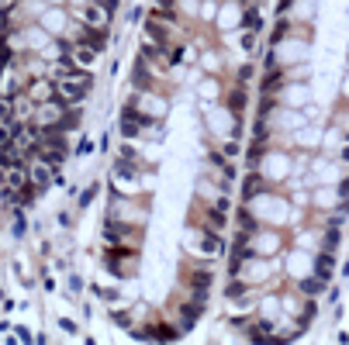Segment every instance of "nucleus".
<instances>
[{
  "mask_svg": "<svg viewBox=\"0 0 349 345\" xmlns=\"http://www.w3.org/2000/svg\"><path fill=\"white\" fill-rule=\"evenodd\" d=\"M201 314H204V304L190 297L187 304L180 307V325H176V328H180V331H190V328H194V321L201 318Z\"/></svg>",
  "mask_w": 349,
  "mask_h": 345,
  "instance_id": "obj_2",
  "label": "nucleus"
},
{
  "mask_svg": "<svg viewBox=\"0 0 349 345\" xmlns=\"http://www.w3.org/2000/svg\"><path fill=\"white\" fill-rule=\"evenodd\" d=\"M94 293H97V297H100V300H104V304H111V307H114L118 304V300H121V293H118V290L114 287H104V290H94Z\"/></svg>",
  "mask_w": 349,
  "mask_h": 345,
  "instance_id": "obj_12",
  "label": "nucleus"
},
{
  "mask_svg": "<svg viewBox=\"0 0 349 345\" xmlns=\"http://www.w3.org/2000/svg\"><path fill=\"white\" fill-rule=\"evenodd\" d=\"M239 231H246V235H256V231H259V221L252 218L249 207H239Z\"/></svg>",
  "mask_w": 349,
  "mask_h": 345,
  "instance_id": "obj_9",
  "label": "nucleus"
},
{
  "mask_svg": "<svg viewBox=\"0 0 349 345\" xmlns=\"http://www.w3.org/2000/svg\"><path fill=\"white\" fill-rule=\"evenodd\" d=\"M28 180H31V183H35V187H38V193H45L49 190V183H52V172H49V166H45V162H31V169H28Z\"/></svg>",
  "mask_w": 349,
  "mask_h": 345,
  "instance_id": "obj_4",
  "label": "nucleus"
},
{
  "mask_svg": "<svg viewBox=\"0 0 349 345\" xmlns=\"http://www.w3.org/2000/svg\"><path fill=\"white\" fill-rule=\"evenodd\" d=\"M59 328H62L66 335H76V321H69V318H59Z\"/></svg>",
  "mask_w": 349,
  "mask_h": 345,
  "instance_id": "obj_18",
  "label": "nucleus"
},
{
  "mask_svg": "<svg viewBox=\"0 0 349 345\" xmlns=\"http://www.w3.org/2000/svg\"><path fill=\"white\" fill-rule=\"evenodd\" d=\"M235 155H239V142H228L225 145V159H235Z\"/></svg>",
  "mask_w": 349,
  "mask_h": 345,
  "instance_id": "obj_19",
  "label": "nucleus"
},
{
  "mask_svg": "<svg viewBox=\"0 0 349 345\" xmlns=\"http://www.w3.org/2000/svg\"><path fill=\"white\" fill-rule=\"evenodd\" d=\"M228 111H232L235 117H242V111H246V104H249V94H246V83H235L232 90H228Z\"/></svg>",
  "mask_w": 349,
  "mask_h": 345,
  "instance_id": "obj_3",
  "label": "nucleus"
},
{
  "mask_svg": "<svg viewBox=\"0 0 349 345\" xmlns=\"http://www.w3.org/2000/svg\"><path fill=\"white\" fill-rule=\"evenodd\" d=\"M322 249L325 252L339 249V228H335V225H325V242H322Z\"/></svg>",
  "mask_w": 349,
  "mask_h": 345,
  "instance_id": "obj_11",
  "label": "nucleus"
},
{
  "mask_svg": "<svg viewBox=\"0 0 349 345\" xmlns=\"http://www.w3.org/2000/svg\"><path fill=\"white\" fill-rule=\"evenodd\" d=\"M80 21H83L87 28H107V24H111V11H107L100 0H94V4L83 7V18Z\"/></svg>",
  "mask_w": 349,
  "mask_h": 345,
  "instance_id": "obj_1",
  "label": "nucleus"
},
{
  "mask_svg": "<svg viewBox=\"0 0 349 345\" xmlns=\"http://www.w3.org/2000/svg\"><path fill=\"white\" fill-rule=\"evenodd\" d=\"M329 290V280H322L318 273L308 276V280H301V293H308V297H318V293H325Z\"/></svg>",
  "mask_w": 349,
  "mask_h": 345,
  "instance_id": "obj_6",
  "label": "nucleus"
},
{
  "mask_svg": "<svg viewBox=\"0 0 349 345\" xmlns=\"http://www.w3.org/2000/svg\"><path fill=\"white\" fill-rule=\"evenodd\" d=\"M69 290L80 293V290H83V280H80V276H69Z\"/></svg>",
  "mask_w": 349,
  "mask_h": 345,
  "instance_id": "obj_20",
  "label": "nucleus"
},
{
  "mask_svg": "<svg viewBox=\"0 0 349 345\" xmlns=\"http://www.w3.org/2000/svg\"><path fill=\"white\" fill-rule=\"evenodd\" d=\"M263 190H266V180H263L259 172L252 169L249 176H246V187H242V200H252L256 193H263Z\"/></svg>",
  "mask_w": 349,
  "mask_h": 345,
  "instance_id": "obj_5",
  "label": "nucleus"
},
{
  "mask_svg": "<svg viewBox=\"0 0 349 345\" xmlns=\"http://www.w3.org/2000/svg\"><path fill=\"white\" fill-rule=\"evenodd\" d=\"M252 73H256V69H252V62H246V66H242V69L235 73V83H249Z\"/></svg>",
  "mask_w": 349,
  "mask_h": 345,
  "instance_id": "obj_16",
  "label": "nucleus"
},
{
  "mask_svg": "<svg viewBox=\"0 0 349 345\" xmlns=\"http://www.w3.org/2000/svg\"><path fill=\"white\" fill-rule=\"evenodd\" d=\"M208 228H214V231H221V228H225V211L211 207V211H208Z\"/></svg>",
  "mask_w": 349,
  "mask_h": 345,
  "instance_id": "obj_13",
  "label": "nucleus"
},
{
  "mask_svg": "<svg viewBox=\"0 0 349 345\" xmlns=\"http://www.w3.org/2000/svg\"><path fill=\"white\" fill-rule=\"evenodd\" d=\"M180 335V328H170V325H159V328H149V338H159V342H173Z\"/></svg>",
  "mask_w": 349,
  "mask_h": 345,
  "instance_id": "obj_10",
  "label": "nucleus"
},
{
  "mask_svg": "<svg viewBox=\"0 0 349 345\" xmlns=\"http://www.w3.org/2000/svg\"><path fill=\"white\" fill-rule=\"evenodd\" d=\"M332 266H335V259H332V252H318V255H315V273H318V276H322V280H329L332 276Z\"/></svg>",
  "mask_w": 349,
  "mask_h": 345,
  "instance_id": "obj_7",
  "label": "nucleus"
},
{
  "mask_svg": "<svg viewBox=\"0 0 349 345\" xmlns=\"http://www.w3.org/2000/svg\"><path fill=\"white\" fill-rule=\"evenodd\" d=\"M14 238H24V231H28V221H24V214H21V207L18 211H14Z\"/></svg>",
  "mask_w": 349,
  "mask_h": 345,
  "instance_id": "obj_14",
  "label": "nucleus"
},
{
  "mask_svg": "<svg viewBox=\"0 0 349 345\" xmlns=\"http://www.w3.org/2000/svg\"><path fill=\"white\" fill-rule=\"evenodd\" d=\"M239 24H242L246 31H259V28H263V18H259V11L249 4V7H242V21H239Z\"/></svg>",
  "mask_w": 349,
  "mask_h": 345,
  "instance_id": "obj_8",
  "label": "nucleus"
},
{
  "mask_svg": "<svg viewBox=\"0 0 349 345\" xmlns=\"http://www.w3.org/2000/svg\"><path fill=\"white\" fill-rule=\"evenodd\" d=\"M97 190H100V183H90V187L83 190V197H80V207H87V204L94 200V193H97Z\"/></svg>",
  "mask_w": 349,
  "mask_h": 345,
  "instance_id": "obj_17",
  "label": "nucleus"
},
{
  "mask_svg": "<svg viewBox=\"0 0 349 345\" xmlns=\"http://www.w3.org/2000/svg\"><path fill=\"white\" fill-rule=\"evenodd\" d=\"M342 276H349V263H346V266H342Z\"/></svg>",
  "mask_w": 349,
  "mask_h": 345,
  "instance_id": "obj_23",
  "label": "nucleus"
},
{
  "mask_svg": "<svg viewBox=\"0 0 349 345\" xmlns=\"http://www.w3.org/2000/svg\"><path fill=\"white\" fill-rule=\"evenodd\" d=\"M339 162H346V166H349V145L342 149V152H339Z\"/></svg>",
  "mask_w": 349,
  "mask_h": 345,
  "instance_id": "obj_22",
  "label": "nucleus"
},
{
  "mask_svg": "<svg viewBox=\"0 0 349 345\" xmlns=\"http://www.w3.org/2000/svg\"><path fill=\"white\" fill-rule=\"evenodd\" d=\"M111 321H114L118 328H132V314H125V311H118V307H114V311H111Z\"/></svg>",
  "mask_w": 349,
  "mask_h": 345,
  "instance_id": "obj_15",
  "label": "nucleus"
},
{
  "mask_svg": "<svg viewBox=\"0 0 349 345\" xmlns=\"http://www.w3.org/2000/svg\"><path fill=\"white\" fill-rule=\"evenodd\" d=\"M346 142H349V132H346Z\"/></svg>",
  "mask_w": 349,
  "mask_h": 345,
  "instance_id": "obj_24",
  "label": "nucleus"
},
{
  "mask_svg": "<svg viewBox=\"0 0 349 345\" xmlns=\"http://www.w3.org/2000/svg\"><path fill=\"white\" fill-rule=\"evenodd\" d=\"M291 4H294V0H280V4H277V11H280V14H287V11H291Z\"/></svg>",
  "mask_w": 349,
  "mask_h": 345,
  "instance_id": "obj_21",
  "label": "nucleus"
}]
</instances>
